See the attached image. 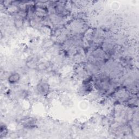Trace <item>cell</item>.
Wrapping results in <instances>:
<instances>
[{
  "label": "cell",
  "instance_id": "6da1fadb",
  "mask_svg": "<svg viewBox=\"0 0 139 139\" xmlns=\"http://www.w3.org/2000/svg\"><path fill=\"white\" fill-rule=\"evenodd\" d=\"M20 79V76L17 72L13 73L8 78V81L10 84H14L18 83Z\"/></svg>",
  "mask_w": 139,
  "mask_h": 139
},
{
  "label": "cell",
  "instance_id": "7a4b0ae2",
  "mask_svg": "<svg viewBox=\"0 0 139 139\" xmlns=\"http://www.w3.org/2000/svg\"><path fill=\"white\" fill-rule=\"evenodd\" d=\"M16 23V26L21 27L23 25V21L22 19H18L17 20L15 21Z\"/></svg>",
  "mask_w": 139,
  "mask_h": 139
}]
</instances>
